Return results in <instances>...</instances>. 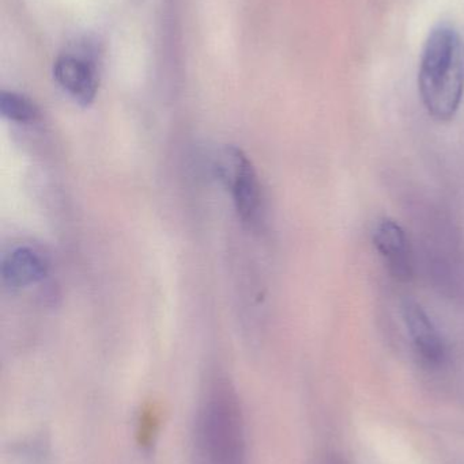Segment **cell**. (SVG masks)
Returning <instances> with one entry per match:
<instances>
[{
    "label": "cell",
    "mask_w": 464,
    "mask_h": 464,
    "mask_svg": "<svg viewBox=\"0 0 464 464\" xmlns=\"http://www.w3.org/2000/svg\"><path fill=\"white\" fill-rule=\"evenodd\" d=\"M419 90L429 116L451 121L464 95V43L449 24H440L428 35L419 71Z\"/></svg>",
    "instance_id": "cell-1"
},
{
    "label": "cell",
    "mask_w": 464,
    "mask_h": 464,
    "mask_svg": "<svg viewBox=\"0 0 464 464\" xmlns=\"http://www.w3.org/2000/svg\"><path fill=\"white\" fill-rule=\"evenodd\" d=\"M236 395L212 390L199 409L193 428L195 464H244L245 435Z\"/></svg>",
    "instance_id": "cell-2"
},
{
    "label": "cell",
    "mask_w": 464,
    "mask_h": 464,
    "mask_svg": "<svg viewBox=\"0 0 464 464\" xmlns=\"http://www.w3.org/2000/svg\"><path fill=\"white\" fill-rule=\"evenodd\" d=\"M217 170L242 225L256 226L262 212V188L252 162L239 147L229 146L218 160Z\"/></svg>",
    "instance_id": "cell-3"
},
{
    "label": "cell",
    "mask_w": 464,
    "mask_h": 464,
    "mask_svg": "<svg viewBox=\"0 0 464 464\" xmlns=\"http://www.w3.org/2000/svg\"><path fill=\"white\" fill-rule=\"evenodd\" d=\"M373 243L392 278L409 283L414 277V256L410 240L395 220H380L373 231Z\"/></svg>",
    "instance_id": "cell-4"
},
{
    "label": "cell",
    "mask_w": 464,
    "mask_h": 464,
    "mask_svg": "<svg viewBox=\"0 0 464 464\" xmlns=\"http://www.w3.org/2000/svg\"><path fill=\"white\" fill-rule=\"evenodd\" d=\"M402 311L403 321L417 356L428 367H440L446 362L447 348L435 324L424 308L413 300H406Z\"/></svg>",
    "instance_id": "cell-5"
},
{
    "label": "cell",
    "mask_w": 464,
    "mask_h": 464,
    "mask_svg": "<svg viewBox=\"0 0 464 464\" xmlns=\"http://www.w3.org/2000/svg\"><path fill=\"white\" fill-rule=\"evenodd\" d=\"M54 75L59 86L79 105L89 106L94 101L98 90V75L89 57L62 54L54 62Z\"/></svg>",
    "instance_id": "cell-6"
},
{
    "label": "cell",
    "mask_w": 464,
    "mask_h": 464,
    "mask_svg": "<svg viewBox=\"0 0 464 464\" xmlns=\"http://www.w3.org/2000/svg\"><path fill=\"white\" fill-rule=\"evenodd\" d=\"M49 273V261L32 246H18L2 259V281L11 291L27 288L40 283Z\"/></svg>",
    "instance_id": "cell-7"
},
{
    "label": "cell",
    "mask_w": 464,
    "mask_h": 464,
    "mask_svg": "<svg viewBox=\"0 0 464 464\" xmlns=\"http://www.w3.org/2000/svg\"><path fill=\"white\" fill-rule=\"evenodd\" d=\"M0 113L18 124H32L40 117V111L29 98L13 92L0 94Z\"/></svg>",
    "instance_id": "cell-8"
}]
</instances>
